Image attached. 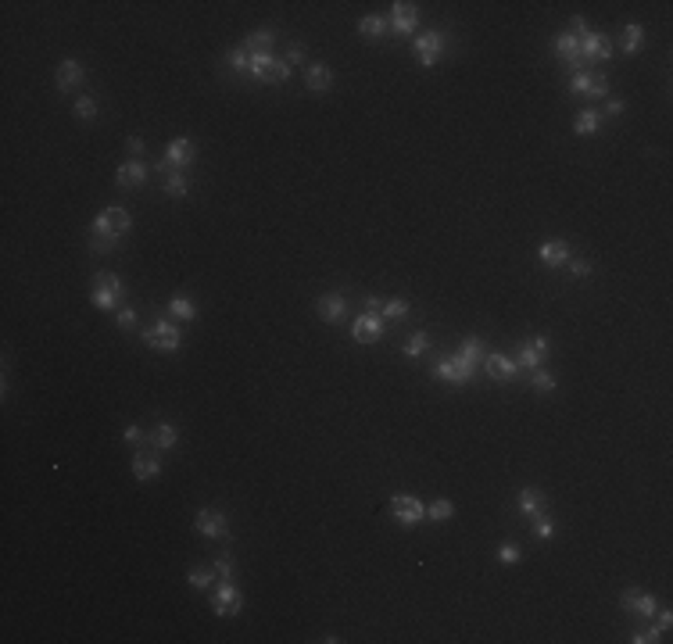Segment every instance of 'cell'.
I'll use <instances>...</instances> for the list:
<instances>
[{
  "label": "cell",
  "instance_id": "obj_41",
  "mask_svg": "<svg viewBox=\"0 0 673 644\" xmlns=\"http://www.w3.org/2000/svg\"><path fill=\"white\" fill-rule=\"evenodd\" d=\"M115 322H119L122 333H133V330H136V308H119Z\"/></svg>",
  "mask_w": 673,
  "mask_h": 644
},
{
  "label": "cell",
  "instance_id": "obj_39",
  "mask_svg": "<svg viewBox=\"0 0 673 644\" xmlns=\"http://www.w3.org/2000/svg\"><path fill=\"white\" fill-rule=\"evenodd\" d=\"M187 580H190V587L204 590V587H211V580H215V569H190V573H187Z\"/></svg>",
  "mask_w": 673,
  "mask_h": 644
},
{
  "label": "cell",
  "instance_id": "obj_22",
  "mask_svg": "<svg viewBox=\"0 0 673 644\" xmlns=\"http://www.w3.org/2000/svg\"><path fill=\"white\" fill-rule=\"evenodd\" d=\"M305 86H308L312 93H326V90L333 86V72H329L322 61H315V65L305 68Z\"/></svg>",
  "mask_w": 673,
  "mask_h": 644
},
{
  "label": "cell",
  "instance_id": "obj_11",
  "mask_svg": "<svg viewBox=\"0 0 673 644\" xmlns=\"http://www.w3.org/2000/svg\"><path fill=\"white\" fill-rule=\"evenodd\" d=\"M194 526H197V533L208 537V541H226V537H230V523H226V515H222L218 508H201L194 515Z\"/></svg>",
  "mask_w": 673,
  "mask_h": 644
},
{
  "label": "cell",
  "instance_id": "obj_13",
  "mask_svg": "<svg viewBox=\"0 0 673 644\" xmlns=\"http://www.w3.org/2000/svg\"><path fill=\"white\" fill-rule=\"evenodd\" d=\"M573 97H605L609 93V83L605 76H591V72H573L570 86H566Z\"/></svg>",
  "mask_w": 673,
  "mask_h": 644
},
{
  "label": "cell",
  "instance_id": "obj_8",
  "mask_svg": "<svg viewBox=\"0 0 673 644\" xmlns=\"http://www.w3.org/2000/svg\"><path fill=\"white\" fill-rule=\"evenodd\" d=\"M412 47H416V58H419V65H423V68H433L447 43H444V32L426 29L423 36H416V40H412Z\"/></svg>",
  "mask_w": 673,
  "mask_h": 644
},
{
  "label": "cell",
  "instance_id": "obj_32",
  "mask_svg": "<svg viewBox=\"0 0 673 644\" xmlns=\"http://www.w3.org/2000/svg\"><path fill=\"white\" fill-rule=\"evenodd\" d=\"M358 32H362L365 40H380V36L387 32V18H380V15H365V18L358 22Z\"/></svg>",
  "mask_w": 673,
  "mask_h": 644
},
{
  "label": "cell",
  "instance_id": "obj_26",
  "mask_svg": "<svg viewBox=\"0 0 673 644\" xmlns=\"http://www.w3.org/2000/svg\"><path fill=\"white\" fill-rule=\"evenodd\" d=\"M187 190H190V183H187V176H183L180 169H168V172H165V197L183 201V197H187Z\"/></svg>",
  "mask_w": 673,
  "mask_h": 644
},
{
  "label": "cell",
  "instance_id": "obj_6",
  "mask_svg": "<svg viewBox=\"0 0 673 644\" xmlns=\"http://www.w3.org/2000/svg\"><path fill=\"white\" fill-rule=\"evenodd\" d=\"M194 157H197V147H194V140L190 136H176L172 143L165 147V157L158 161V169L161 172H168V169H187V165H194Z\"/></svg>",
  "mask_w": 673,
  "mask_h": 644
},
{
  "label": "cell",
  "instance_id": "obj_3",
  "mask_svg": "<svg viewBox=\"0 0 673 644\" xmlns=\"http://www.w3.org/2000/svg\"><path fill=\"white\" fill-rule=\"evenodd\" d=\"M251 76L262 79V83H287L291 79V65L279 61L272 50H258V54H251Z\"/></svg>",
  "mask_w": 673,
  "mask_h": 644
},
{
  "label": "cell",
  "instance_id": "obj_23",
  "mask_svg": "<svg viewBox=\"0 0 673 644\" xmlns=\"http://www.w3.org/2000/svg\"><path fill=\"white\" fill-rule=\"evenodd\" d=\"M133 476H136L140 483L158 479V476H161V462H158V455H133Z\"/></svg>",
  "mask_w": 673,
  "mask_h": 644
},
{
  "label": "cell",
  "instance_id": "obj_20",
  "mask_svg": "<svg viewBox=\"0 0 673 644\" xmlns=\"http://www.w3.org/2000/svg\"><path fill=\"white\" fill-rule=\"evenodd\" d=\"M344 297L341 294H322L319 301H315V311H319V318L322 322H341L344 318Z\"/></svg>",
  "mask_w": 673,
  "mask_h": 644
},
{
  "label": "cell",
  "instance_id": "obj_25",
  "mask_svg": "<svg viewBox=\"0 0 673 644\" xmlns=\"http://www.w3.org/2000/svg\"><path fill=\"white\" fill-rule=\"evenodd\" d=\"M176 441H180V429H176L172 422H158V426L151 429V444H154V451L176 448Z\"/></svg>",
  "mask_w": 673,
  "mask_h": 644
},
{
  "label": "cell",
  "instance_id": "obj_2",
  "mask_svg": "<svg viewBox=\"0 0 673 644\" xmlns=\"http://www.w3.org/2000/svg\"><path fill=\"white\" fill-rule=\"evenodd\" d=\"M122 294H126V283H122V276H115V273H97V276H93V294H90L93 308H100V311H111V308H119Z\"/></svg>",
  "mask_w": 673,
  "mask_h": 644
},
{
  "label": "cell",
  "instance_id": "obj_24",
  "mask_svg": "<svg viewBox=\"0 0 673 644\" xmlns=\"http://www.w3.org/2000/svg\"><path fill=\"white\" fill-rule=\"evenodd\" d=\"M144 179H147V165H140V161H126V165L119 169V176H115V183H119L122 190L144 186Z\"/></svg>",
  "mask_w": 673,
  "mask_h": 644
},
{
  "label": "cell",
  "instance_id": "obj_38",
  "mask_svg": "<svg viewBox=\"0 0 673 644\" xmlns=\"http://www.w3.org/2000/svg\"><path fill=\"white\" fill-rule=\"evenodd\" d=\"M534 390L537 394H551L555 390V376L544 372V369H534Z\"/></svg>",
  "mask_w": 673,
  "mask_h": 644
},
{
  "label": "cell",
  "instance_id": "obj_1",
  "mask_svg": "<svg viewBox=\"0 0 673 644\" xmlns=\"http://www.w3.org/2000/svg\"><path fill=\"white\" fill-rule=\"evenodd\" d=\"M480 351H484L480 337L462 340V347H459L455 358L437 362V376H440V380H447V383H455V387L469 383V380H473V372H476V365H480Z\"/></svg>",
  "mask_w": 673,
  "mask_h": 644
},
{
  "label": "cell",
  "instance_id": "obj_46",
  "mask_svg": "<svg viewBox=\"0 0 673 644\" xmlns=\"http://www.w3.org/2000/svg\"><path fill=\"white\" fill-rule=\"evenodd\" d=\"M631 640H634V644H655V640H662V630H659V626H652V630H638Z\"/></svg>",
  "mask_w": 673,
  "mask_h": 644
},
{
  "label": "cell",
  "instance_id": "obj_44",
  "mask_svg": "<svg viewBox=\"0 0 673 644\" xmlns=\"http://www.w3.org/2000/svg\"><path fill=\"white\" fill-rule=\"evenodd\" d=\"M566 265H570V273H573V276H580V280H584V276H591V273H595V265H591V261H587V258H570V261H566Z\"/></svg>",
  "mask_w": 673,
  "mask_h": 644
},
{
  "label": "cell",
  "instance_id": "obj_14",
  "mask_svg": "<svg viewBox=\"0 0 673 644\" xmlns=\"http://www.w3.org/2000/svg\"><path fill=\"white\" fill-rule=\"evenodd\" d=\"M548 358V340L544 337H530V340H523L520 344V354H516V365L520 369H541V362Z\"/></svg>",
  "mask_w": 673,
  "mask_h": 644
},
{
  "label": "cell",
  "instance_id": "obj_53",
  "mask_svg": "<svg viewBox=\"0 0 673 644\" xmlns=\"http://www.w3.org/2000/svg\"><path fill=\"white\" fill-rule=\"evenodd\" d=\"M380 308H383L380 297H365V311H380Z\"/></svg>",
  "mask_w": 673,
  "mask_h": 644
},
{
  "label": "cell",
  "instance_id": "obj_35",
  "mask_svg": "<svg viewBox=\"0 0 673 644\" xmlns=\"http://www.w3.org/2000/svg\"><path fill=\"white\" fill-rule=\"evenodd\" d=\"M76 119H83V122H93L97 119V100L93 97H86V93H79V100H76Z\"/></svg>",
  "mask_w": 673,
  "mask_h": 644
},
{
  "label": "cell",
  "instance_id": "obj_51",
  "mask_svg": "<svg viewBox=\"0 0 673 644\" xmlns=\"http://www.w3.org/2000/svg\"><path fill=\"white\" fill-rule=\"evenodd\" d=\"M605 112H609V115H624V112H627V104H624V100H609V104H605Z\"/></svg>",
  "mask_w": 673,
  "mask_h": 644
},
{
  "label": "cell",
  "instance_id": "obj_33",
  "mask_svg": "<svg viewBox=\"0 0 673 644\" xmlns=\"http://www.w3.org/2000/svg\"><path fill=\"white\" fill-rule=\"evenodd\" d=\"M226 65H230L237 76H247V72H251V54H247L244 47H233V50L226 54Z\"/></svg>",
  "mask_w": 673,
  "mask_h": 644
},
{
  "label": "cell",
  "instance_id": "obj_17",
  "mask_svg": "<svg viewBox=\"0 0 673 644\" xmlns=\"http://www.w3.org/2000/svg\"><path fill=\"white\" fill-rule=\"evenodd\" d=\"M620 605H624L627 612H634V616H645V619H652V616H655V609H659V602H655L652 595H645V590H638V587L624 590Z\"/></svg>",
  "mask_w": 673,
  "mask_h": 644
},
{
  "label": "cell",
  "instance_id": "obj_50",
  "mask_svg": "<svg viewBox=\"0 0 673 644\" xmlns=\"http://www.w3.org/2000/svg\"><path fill=\"white\" fill-rule=\"evenodd\" d=\"M126 150H129L133 157H140V154H144V140H140V136H129V140H126Z\"/></svg>",
  "mask_w": 673,
  "mask_h": 644
},
{
  "label": "cell",
  "instance_id": "obj_34",
  "mask_svg": "<svg viewBox=\"0 0 673 644\" xmlns=\"http://www.w3.org/2000/svg\"><path fill=\"white\" fill-rule=\"evenodd\" d=\"M380 315H383V322H398V318H405V315H409V301H402V297H390V301H383Z\"/></svg>",
  "mask_w": 673,
  "mask_h": 644
},
{
  "label": "cell",
  "instance_id": "obj_19",
  "mask_svg": "<svg viewBox=\"0 0 673 644\" xmlns=\"http://www.w3.org/2000/svg\"><path fill=\"white\" fill-rule=\"evenodd\" d=\"M484 369H487V376H491V380H498V383H505V380H513V376H516V362L513 358H505V354H487L484 358Z\"/></svg>",
  "mask_w": 673,
  "mask_h": 644
},
{
  "label": "cell",
  "instance_id": "obj_28",
  "mask_svg": "<svg viewBox=\"0 0 673 644\" xmlns=\"http://www.w3.org/2000/svg\"><path fill=\"white\" fill-rule=\"evenodd\" d=\"M168 315H172V318H180V322H194V318H197V304H194L190 297L176 294L172 301H168Z\"/></svg>",
  "mask_w": 673,
  "mask_h": 644
},
{
  "label": "cell",
  "instance_id": "obj_31",
  "mask_svg": "<svg viewBox=\"0 0 673 644\" xmlns=\"http://www.w3.org/2000/svg\"><path fill=\"white\" fill-rule=\"evenodd\" d=\"M272 43H276L272 29H254V32L244 40V50H247V54H258V50H272Z\"/></svg>",
  "mask_w": 673,
  "mask_h": 644
},
{
  "label": "cell",
  "instance_id": "obj_52",
  "mask_svg": "<svg viewBox=\"0 0 673 644\" xmlns=\"http://www.w3.org/2000/svg\"><path fill=\"white\" fill-rule=\"evenodd\" d=\"M655 612H659V609H655ZM669 623H673V616H669V612L662 609V612H659V630L666 633V630H669Z\"/></svg>",
  "mask_w": 673,
  "mask_h": 644
},
{
  "label": "cell",
  "instance_id": "obj_30",
  "mask_svg": "<svg viewBox=\"0 0 673 644\" xmlns=\"http://www.w3.org/2000/svg\"><path fill=\"white\" fill-rule=\"evenodd\" d=\"M620 40H624V54H638V50H641V43H645V25H638V22H627Z\"/></svg>",
  "mask_w": 673,
  "mask_h": 644
},
{
  "label": "cell",
  "instance_id": "obj_42",
  "mask_svg": "<svg viewBox=\"0 0 673 644\" xmlns=\"http://www.w3.org/2000/svg\"><path fill=\"white\" fill-rule=\"evenodd\" d=\"M122 441H126V444H129V448H140V444H144V441H147V429H144V426H136V422H133V426H126V434H122Z\"/></svg>",
  "mask_w": 673,
  "mask_h": 644
},
{
  "label": "cell",
  "instance_id": "obj_37",
  "mask_svg": "<svg viewBox=\"0 0 673 644\" xmlns=\"http://www.w3.org/2000/svg\"><path fill=\"white\" fill-rule=\"evenodd\" d=\"M452 515H455V505H452V501H444V498L433 501V505L426 508V519H433V523H444V519H452Z\"/></svg>",
  "mask_w": 673,
  "mask_h": 644
},
{
  "label": "cell",
  "instance_id": "obj_21",
  "mask_svg": "<svg viewBox=\"0 0 673 644\" xmlns=\"http://www.w3.org/2000/svg\"><path fill=\"white\" fill-rule=\"evenodd\" d=\"M537 258H541V265H548V268H558V265H566L573 254H570V247H566L563 240H548V244H541Z\"/></svg>",
  "mask_w": 673,
  "mask_h": 644
},
{
  "label": "cell",
  "instance_id": "obj_43",
  "mask_svg": "<svg viewBox=\"0 0 673 644\" xmlns=\"http://www.w3.org/2000/svg\"><path fill=\"white\" fill-rule=\"evenodd\" d=\"M119 247V237H93L90 240V251L93 254H107V251H115Z\"/></svg>",
  "mask_w": 673,
  "mask_h": 644
},
{
  "label": "cell",
  "instance_id": "obj_36",
  "mask_svg": "<svg viewBox=\"0 0 673 644\" xmlns=\"http://www.w3.org/2000/svg\"><path fill=\"white\" fill-rule=\"evenodd\" d=\"M430 351V337L426 333H412L409 344H405V358H423Z\"/></svg>",
  "mask_w": 673,
  "mask_h": 644
},
{
  "label": "cell",
  "instance_id": "obj_40",
  "mask_svg": "<svg viewBox=\"0 0 673 644\" xmlns=\"http://www.w3.org/2000/svg\"><path fill=\"white\" fill-rule=\"evenodd\" d=\"M551 533H555V523H551L544 512H537V515H534V537H541V541H548Z\"/></svg>",
  "mask_w": 673,
  "mask_h": 644
},
{
  "label": "cell",
  "instance_id": "obj_27",
  "mask_svg": "<svg viewBox=\"0 0 673 644\" xmlns=\"http://www.w3.org/2000/svg\"><path fill=\"white\" fill-rule=\"evenodd\" d=\"M520 512L530 515V519H534L537 512H544V494H541L537 487H523V491H520Z\"/></svg>",
  "mask_w": 673,
  "mask_h": 644
},
{
  "label": "cell",
  "instance_id": "obj_4",
  "mask_svg": "<svg viewBox=\"0 0 673 644\" xmlns=\"http://www.w3.org/2000/svg\"><path fill=\"white\" fill-rule=\"evenodd\" d=\"M144 344H147V347H154V351L172 354V351H180L183 337H180V326H176V322H165V318H158V322H151V326L144 330Z\"/></svg>",
  "mask_w": 673,
  "mask_h": 644
},
{
  "label": "cell",
  "instance_id": "obj_48",
  "mask_svg": "<svg viewBox=\"0 0 673 644\" xmlns=\"http://www.w3.org/2000/svg\"><path fill=\"white\" fill-rule=\"evenodd\" d=\"M587 29H591V25H587V18H584V15H577V18L570 22V32H573V36H584Z\"/></svg>",
  "mask_w": 673,
  "mask_h": 644
},
{
  "label": "cell",
  "instance_id": "obj_9",
  "mask_svg": "<svg viewBox=\"0 0 673 644\" xmlns=\"http://www.w3.org/2000/svg\"><path fill=\"white\" fill-rule=\"evenodd\" d=\"M390 515H394L402 526H419L426 519V508L412 494H394V498H390Z\"/></svg>",
  "mask_w": 673,
  "mask_h": 644
},
{
  "label": "cell",
  "instance_id": "obj_10",
  "mask_svg": "<svg viewBox=\"0 0 673 644\" xmlns=\"http://www.w3.org/2000/svg\"><path fill=\"white\" fill-rule=\"evenodd\" d=\"M211 609H215L218 616H237V612L244 609V595H240V587H237V583H230V580H222V583L215 587V595H211Z\"/></svg>",
  "mask_w": 673,
  "mask_h": 644
},
{
  "label": "cell",
  "instance_id": "obj_18",
  "mask_svg": "<svg viewBox=\"0 0 673 644\" xmlns=\"http://www.w3.org/2000/svg\"><path fill=\"white\" fill-rule=\"evenodd\" d=\"M83 65L76 61V58H65L62 65H58V76H54V86H58L62 93H72V90H79V83H83Z\"/></svg>",
  "mask_w": 673,
  "mask_h": 644
},
{
  "label": "cell",
  "instance_id": "obj_7",
  "mask_svg": "<svg viewBox=\"0 0 673 644\" xmlns=\"http://www.w3.org/2000/svg\"><path fill=\"white\" fill-rule=\"evenodd\" d=\"M577 43H580V61H584V68L598 58V61H609L612 58V43H609V36H602L598 29H587L584 36H577Z\"/></svg>",
  "mask_w": 673,
  "mask_h": 644
},
{
  "label": "cell",
  "instance_id": "obj_45",
  "mask_svg": "<svg viewBox=\"0 0 673 644\" xmlns=\"http://www.w3.org/2000/svg\"><path fill=\"white\" fill-rule=\"evenodd\" d=\"M498 559H501L505 566H513V562H520V548H516L513 541H505V544L498 548Z\"/></svg>",
  "mask_w": 673,
  "mask_h": 644
},
{
  "label": "cell",
  "instance_id": "obj_29",
  "mask_svg": "<svg viewBox=\"0 0 673 644\" xmlns=\"http://www.w3.org/2000/svg\"><path fill=\"white\" fill-rule=\"evenodd\" d=\"M598 129H602V115L595 112V107L580 112V115H577V122H573V133H577V136H591V133H598Z\"/></svg>",
  "mask_w": 673,
  "mask_h": 644
},
{
  "label": "cell",
  "instance_id": "obj_49",
  "mask_svg": "<svg viewBox=\"0 0 673 644\" xmlns=\"http://www.w3.org/2000/svg\"><path fill=\"white\" fill-rule=\"evenodd\" d=\"M301 61H305V50H301V47L294 43V47L287 50V65H301Z\"/></svg>",
  "mask_w": 673,
  "mask_h": 644
},
{
  "label": "cell",
  "instance_id": "obj_12",
  "mask_svg": "<svg viewBox=\"0 0 673 644\" xmlns=\"http://www.w3.org/2000/svg\"><path fill=\"white\" fill-rule=\"evenodd\" d=\"M351 337L358 344H376L383 337V315L380 311H362L355 322H351Z\"/></svg>",
  "mask_w": 673,
  "mask_h": 644
},
{
  "label": "cell",
  "instance_id": "obj_5",
  "mask_svg": "<svg viewBox=\"0 0 673 644\" xmlns=\"http://www.w3.org/2000/svg\"><path fill=\"white\" fill-rule=\"evenodd\" d=\"M129 226H133L129 211L119 208V204H107V208L97 215V219H93V237H126Z\"/></svg>",
  "mask_w": 673,
  "mask_h": 644
},
{
  "label": "cell",
  "instance_id": "obj_47",
  "mask_svg": "<svg viewBox=\"0 0 673 644\" xmlns=\"http://www.w3.org/2000/svg\"><path fill=\"white\" fill-rule=\"evenodd\" d=\"M211 569H215V576H218V580H233V562H230V559H215V566H211Z\"/></svg>",
  "mask_w": 673,
  "mask_h": 644
},
{
  "label": "cell",
  "instance_id": "obj_15",
  "mask_svg": "<svg viewBox=\"0 0 673 644\" xmlns=\"http://www.w3.org/2000/svg\"><path fill=\"white\" fill-rule=\"evenodd\" d=\"M555 54H558V58H563L573 72H587L584 61H580V43H577V36H573L570 29H563V32L555 36Z\"/></svg>",
  "mask_w": 673,
  "mask_h": 644
},
{
  "label": "cell",
  "instance_id": "obj_16",
  "mask_svg": "<svg viewBox=\"0 0 673 644\" xmlns=\"http://www.w3.org/2000/svg\"><path fill=\"white\" fill-rule=\"evenodd\" d=\"M390 25H394V32H402V36H412L416 25H419L416 4H409V0H398V4L390 8Z\"/></svg>",
  "mask_w": 673,
  "mask_h": 644
}]
</instances>
